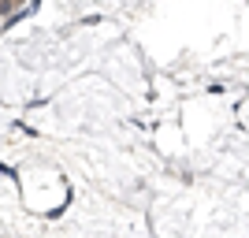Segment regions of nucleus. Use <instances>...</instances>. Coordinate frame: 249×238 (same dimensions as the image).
Wrapping results in <instances>:
<instances>
[{"instance_id":"1","label":"nucleus","mask_w":249,"mask_h":238,"mask_svg":"<svg viewBox=\"0 0 249 238\" xmlns=\"http://www.w3.org/2000/svg\"><path fill=\"white\" fill-rule=\"evenodd\" d=\"M11 4H22V0H11Z\"/></svg>"},{"instance_id":"2","label":"nucleus","mask_w":249,"mask_h":238,"mask_svg":"<svg viewBox=\"0 0 249 238\" xmlns=\"http://www.w3.org/2000/svg\"><path fill=\"white\" fill-rule=\"evenodd\" d=\"M0 238H4V235H0Z\"/></svg>"}]
</instances>
